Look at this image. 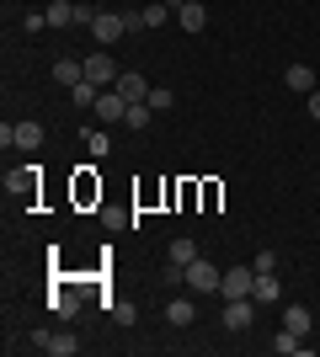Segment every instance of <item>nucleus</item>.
Wrapping results in <instances>:
<instances>
[{"mask_svg":"<svg viewBox=\"0 0 320 357\" xmlns=\"http://www.w3.org/2000/svg\"><path fill=\"white\" fill-rule=\"evenodd\" d=\"M32 347L48 352V357H75L80 352V342L70 336V331H32Z\"/></svg>","mask_w":320,"mask_h":357,"instance_id":"obj_1","label":"nucleus"},{"mask_svg":"<svg viewBox=\"0 0 320 357\" xmlns=\"http://www.w3.org/2000/svg\"><path fill=\"white\" fill-rule=\"evenodd\" d=\"M219 283H224V272L213 267V261H192V267H187V288H192V294H219Z\"/></svg>","mask_w":320,"mask_h":357,"instance_id":"obj_2","label":"nucleus"},{"mask_svg":"<svg viewBox=\"0 0 320 357\" xmlns=\"http://www.w3.org/2000/svg\"><path fill=\"white\" fill-rule=\"evenodd\" d=\"M171 16L182 22V32H203L208 27V11H203V0H166Z\"/></svg>","mask_w":320,"mask_h":357,"instance_id":"obj_3","label":"nucleus"},{"mask_svg":"<svg viewBox=\"0 0 320 357\" xmlns=\"http://www.w3.org/2000/svg\"><path fill=\"white\" fill-rule=\"evenodd\" d=\"M251 283H257V267H224L219 294H224V298H251Z\"/></svg>","mask_w":320,"mask_h":357,"instance_id":"obj_4","label":"nucleus"},{"mask_svg":"<svg viewBox=\"0 0 320 357\" xmlns=\"http://www.w3.org/2000/svg\"><path fill=\"white\" fill-rule=\"evenodd\" d=\"M112 91H118L123 102H150V91H155V86H150L139 70H128V75H118V80H112Z\"/></svg>","mask_w":320,"mask_h":357,"instance_id":"obj_5","label":"nucleus"},{"mask_svg":"<svg viewBox=\"0 0 320 357\" xmlns=\"http://www.w3.org/2000/svg\"><path fill=\"white\" fill-rule=\"evenodd\" d=\"M123 32H128L123 11H96V22H91V38H102V43H118Z\"/></svg>","mask_w":320,"mask_h":357,"instance_id":"obj_6","label":"nucleus"},{"mask_svg":"<svg viewBox=\"0 0 320 357\" xmlns=\"http://www.w3.org/2000/svg\"><path fill=\"white\" fill-rule=\"evenodd\" d=\"M251 314H257L251 298H224V331H251Z\"/></svg>","mask_w":320,"mask_h":357,"instance_id":"obj_7","label":"nucleus"},{"mask_svg":"<svg viewBox=\"0 0 320 357\" xmlns=\"http://www.w3.org/2000/svg\"><path fill=\"white\" fill-rule=\"evenodd\" d=\"M118 75H123V70L107 59V54H91V59H86V80H91V86H112Z\"/></svg>","mask_w":320,"mask_h":357,"instance_id":"obj_8","label":"nucleus"},{"mask_svg":"<svg viewBox=\"0 0 320 357\" xmlns=\"http://www.w3.org/2000/svg\"><path fill=\"white\" fill-rule=\"evenodd\" d=\"M96 118L102 123H123L128 118V102H123L118 91H102V96H96Z\"/></svg>","mask_w":320,"mask_h":357,"instance_id":"obj_9","label":"nucleus"},{"mask_svg":"<svg viewBox=\"0 0 320 357\" xmlns=\"http://www.w3.org/2000/svg\"><path fill=\"white\" fill-rule=\"evenodd\" d=\"M283 86L299 91V96H310V91H320V80L310 75V64H289V70H283Z\"/></svg>","mask_w":320,"mask_h":357,"instance_id":"obj_10","label":"nucleus"},{"mask_svg":"<svg viewBox=\"0 0 320 357\" xmlns=\"http://www.w3.org/2000/svg\"><path fill=\"white\" fill-rule=\"evenodd\" d=\"M273 352H283V357H305L310 347H305V336H299V331H289V326H283V331L273 336Z\"/></svg>","mask_w":320,"mask_h":357,"instance_id":"obj_11","label":"nucleus"},{"mask_svg":"<svg viewBox=\"0 0 320 357\" xmlns=\"http://www.w3.org/2000/svg\"><path fill=\"white\" fill-rule=\"evenodd\" d=\"M54 80L59 86H80L86 80V59H54Z\"/></svg>","mask_w":320,"mask_h":357,"instance_id":"obj_12","label":"nucleus"},{"mask_svg":"<svg viewBox=\"0 0 320 357\" xmlns=\"http://www.w3.org/2000/svg\"><path fill=\"white\" fill-rule=\"evenodd\" d=\"M16 149H27V155H32V149H43V123H16Z\"/></svg>","mask_w":320,"mask_h":357,"instance_id":"obj_13","label":"nucleus"},{"mask_svg":"<svg viewBox=\"0 0 320 357\" xmlns=\"http://www.w3.org/2000/svg\"><path fill=\"white\" fill-rule=\"evenodd\" d=\"M273 298H283V294H277V278H273V272H257V283H251V304H273Z\"/></svg>","mask_w":320,"mask_h":357,"instance_id":"obj_14","label":"nucleus"},{"mask_svg":"<svg viewBox=\"0 0 320 357\" xmlns=\"http://www.w3.org/2000/svg\"><path fill=\"white\" fill-rule=\"evenodd\" d=\"M48 27H75V0H48Z\"/></svg>","mask_w":320,"mask_h":357,"instance_id":"obj_15","label":"nucleus"},{"mask_svg":"<svg viewBox=\"0 0 320 357\" xmlns=\"http://www.w3.org/2000/svg\"><path fill=\"white\" fill-rule=\"evenodd\" d=\"M166 256L176 261V267H192V261H198V240H187V235H182V240H171V251H166Z\"/></svg>","mask_w":320,"mask_h":357,"instance_id":"obj_16","label":"nucleus"},{"mask_svg":"<svg viewBox=\"0 0 320 357\" xmlns=\"http://www.w3.org/2000/svg\"><path fill=\"white\" fill-rule=\"evenodd\" d=\"M192 314H198L192 298H171V304H166V320H171V326H192Z\"/></svg>","mask_w":320,"mask_h":357,"instance_id":"obj_17","label":"nucleus"},{"mask_svg":"<svg viewBox=\"0 0 320 357\" xmlns=\"http://www.w3.org/2000/svg\"><path fill=\"white\" fill-rule=\"evenodd\" d=\"M48 304H54V314H59V320H70V314L80 310V298H75V288H54V298H48Z\"/></svg>","mask_w":320,"mask_h":357,"instance_id":"obj_18","label":"nucleus"},{"mask_svg":"<svg viewBox=\"0 0 320 357\" xmlns=\"http://www.w3.org/2000/svg\"><path fill=\"white\" fill-rule=\"evenodd\" d=\"M150 118H155V107H150V102H128V118H123V128H134V134H139V128H150Z\"/></svg>","mask_w":320,"mask_h":357,"instance_id":"obj_19","label":"nucleus"},{"mask_svg":"<svg viewBox=\"0 0 320 357\" xmlns=\"http://www.w3.org/2000/svg\"><path fill=\"white\" fill-rule=\"evenodd\" d=\"M283 326L299 331V336H310V310L305 304H289V310H283Z\"/></svg>","mask_w":320,"mask_h":357,"instance_id":"obj_20","label":"nucleus"},{"mask_svg":"<svg viewBox=\"0 0 320 357\" xmlns=\"http://www.w3.org/2000/svg\"><path fill=\"white\" fill-rule=\"evenodd\" d=\"M96 96H102V86H91V80L70 86V102H75V107H96Z\"/></svg>","mask_w":320,"mask_h":357,"instance_id":"obj_21","label":"nucleus"},{"mask_svg":"<svg viewBox=\"0 0 320 357\" xmlns=\"http://www.w3.org/2000/svg\"><path fill=\"white\" fill-rule=\"evenodd\" d=\"M166 16H171V6H166V0H155V6H144V27H160Z\"/></svg>","mask_w":320,"mask_h":357,"instance_id":"obj_22","label":"nucleus"},{"mask_svg":"<svg viewBox=\"0 0 320 357\" xmlns=\"http://www.w3.org/2000/svg\"><path fill=\"white\" fill-rule=\"evenodd\" d=\"M86 149L102 160V155H112V139H107V134H86Z\"/></svg>","mask_w":320,"mask_h":357,"instance_id":"obj_23","label":"nucleus"},{"mask_svg":"<svg viewBox=\"0 0 320 357\" xmlns=\"http://www.w3.org/2000/svg\"><path fill=\"white\" fill-rule=\"evenodd\" d=\"M112 320H118V326H134L139 310H134V304H112Z\"/></svg>","mask_w":320,"mask_h":357,"instance_id":"obj_24","label":"nucleus"},{"mask_svg":"<svg viewBox=\"0 0 320 357\" xmlns=\"http://www.w3.org/2000/svg\"><path fill=\"white\" fill-rule=\"evenodd\" d=\"M171 102H176V96H171V91H166V86H155V91H150V107H155V112H166V107H171Z\"/></svg>","mask_w":320,"mask_h":357,"instance_id":"obj_25","label":"nucleus"},{"mask_svg":"<svg viewBox=\"0 0 320 357\" xmlns=\"http://www.w3.org/2000/svg\"><path fill=\"white\" fill-rule=\"evenodd\" d=\"M22 27H27V32H43L48 27V11H27V16H22Z\"/></svg>","mask_w":320,"mask_h":357,"instance_id":"obj_26","label":"nucleus"},{"mask_svg":"<svg viewBox=\"0 0 320 357\" xmlns=\"http://www.w3.org/2000/svg\"><path fill=\"white\" fill-rule=\"evenodd\" d=\"M251 267H257V272H277V256L273 251H257V256H251Z\"/></svg>","mask_w":320,"mask_h":357,"instance_id":"obj_27","label":"nucleus"},{"mask_svg":"<svg viewBox=\"0 0 320 357\" xmlns=\"http://www.w3.org/2000/svg\"><path fill=\"white\" fill-rule=\"evenodd\" d=\"M310 118L320 123V91H310Z\"/></svg>","mask_w":320,"mask_h":357,"instance_id":"obj_28","label":"nucleus"}]
</instances>
